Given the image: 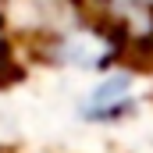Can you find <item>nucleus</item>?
I'll return each mask as SVG.
<instances>
[{"mask_svg":"<svg viewBox=\"0 0 153 153\" xmlns=\"http://www.w3.org/2000/svg\"><path fill=\"white\" fill-rule=\"evenodd\" d=\"M132 71H114L107 75L82 103V117L85 121H117V117L135 111V96H132Z\"/></svg>","mask_w":153,"mask_h":153,"instance_id":"nucleus-1","label":"nucleus"}]
</instances>
